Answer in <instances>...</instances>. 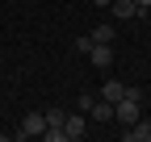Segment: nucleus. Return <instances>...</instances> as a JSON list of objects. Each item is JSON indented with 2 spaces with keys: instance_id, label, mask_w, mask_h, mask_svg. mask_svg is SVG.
<instances>
[{
  "instance_id": "1a4fd4ad",
  "label": "nucleus",
  "mask_w": 151,
  "mask_h": 142,
  "mask_svg": "<svg viewBox=\"0 0 151 142\" xmlns=\"http://www.w3.org/2000/svg\"><path fill=\"white\" fill-rule=\"evenodd\" d=\"M42 117H46V130H63V121H67L63 109H42Z\"/></svg>"
},
{
  "instance_id": "f257e3e1",
  "label": "nucleus",
  "mask_w": 151,
  "mask_h": 142,
  "mask_svg": "<svg viewBox=\"0 0 151 142\" xmlns=\"http://www.w3.org/2000/svg\"><path fill=\"white\" fill-rule=\"evenodd\" d=\"M139 104H143V100H134V96H122L118 104H113V117L122 121V130H126V126H134V121L143 117V109H139Z\"/></svg>"
},
{
  "instance_id": "4468645a",
  "label": "nucleus",
  "mask_w": 151,
  "mask_h": 142,
  "mask_svg": "<svg viewBox=\"0 0 151 142\" xmlns=\"http://www.w3.org/2000/svg\"><path fill=\"white\" fill-rule=\"evenodd\" d=\"M92 4H97V9H109V0H92Z\"/></svg>"
},
{
  "instance_id": "f03ea898",
  "label": "nucleus",
  "mask_w": 151,
  "mask_h": 142,
  "mask_svg": "<svg viewBox=\"0 0 151 142\" xmlns=\"http://www.w3.org/2000/svg\"><path fill=\"white\" fill-rule=\"evenodd\" d=\"M42 130H46V117H42V113H25L21 130H17L13 138H21V142H25V138H42Z\"/></svg>"
},
{
  "instance_id": "7ed1b4c3",
  "label": "nucleus",
  "mask_w": 151,
  "mask_h": 142,
  "mask_svg": "<svg viewBox=\"0 0 151 142\" xmlns=\"http://www.w3.org/2000/svg\"><path fill=\"white\" fill-rule=\"evenodd\" d=\"M63 134H67V142H76V138H84L88 134V126H84V113L76 109V113H67V121H63Z\"/></svg>"
},
{
  "instance_id": "6e6552de",
  "label": "nucleus",
  "mask_w": 151,
  "mask_h": 142,
  "mask_svg": "<svg viewBox=\"0 0 151 142\" xmlns=\"http://www.w3.org/2000/svg\"><path fill=\"white\" fill-rule=\"evenodd\" d=\"M88 113H92V117H97V121H113V104L97 96V100H92V109H88Z\"/></svg>"
},
{
  "instance_id": "423d86ee",
  "label": "nucleus",
  "mask_w": 151,
  "mask_h": 142,
  "mask_svg": "<svg viewBox=\"0 0 151 142\" xmlns=\"http://www.w3.org/2000/svg\"><path fill=\"white\" fill-rule=\"evenodd\" d=\"M97 96H101V100H109V104H118V100L126 96V84H122V80H105Z\"/></svg>"
},
{
  "instance_id": "ddd939ff",
  "label": "nucleus",
  "mask_w": 151,
  "mask_h": 142,
  "mask_svg": "<svg viewBox=\"0 0 151 142\" xmlns=\"http://www.w3.org/2000/svg\"><path fill=\"white\" fill-rule=\"evenodd\" d=\"M134 4H139V13H147V9H151V0H134Z\"/></svg>"
},
{
  "instance_id": "0eeeda50",
  "label": "nucleus",
  "mask_w": 151,
  "mask_h": 142,
  "mask_svg": "<svg viewBox=\"0 0 151 142\" xmlns=\"http://www.w3.org/2000/svg\"><path fill=\"white\" fill-rule=\"evenodd\" d=\"M109 9H113V17H118V21L139 17V4H134V0H109Z\"/></svg>"
},
{
  "instance_id": "20e7f679",
  "label": "nucleus",
  "mask_w": 151,
  "mask_h": 142,
  "mask_svg": "<svg viewBox=\"0 0 151 142\" xmlns=\"http://www.w3.org/2000/svg\"><path fill=\"white\" fill-rule=\"evenodd\" d=\"M122 134H126V142H151V117H139L134 126H126Z\"/></svg>"
},
{
  "instance_id": "9b49d317",
  "label": "nucleus",
  "mask_w": 151,
  "mask_h": 142,
  "mask_svg": "<svg viewBox=\"0 0 151 142\" xmlns=\"http://www.w3.org/2000/svg\"><path fill=\"white\" fill-rule=\"evenodd\" d=\"M92 100H97V92H80V96H76V109L88 113V109H92Z\"/></svg>"
},
{
  "instance_id": "f8f14e48",
  "label": "nucleus",
  "mask_w": 151,
  "mask_h": 142,
  "mask_svg": "<svg viewBox=\"0 0 151 142\" xmlns=\"http://www.w3.org/2000/svg\"><path fill=\"white\" fill-rule=\"evenodd\" d=\"M76 50H80V55H88V50H92V38H88V33H84V38H76Z\"/></svg>"
},
{
  "instance_id": "9d476101",
  "label": "nucleus",
  "mask_w": 151,
  "mask_h": 142,
  "mask_svg": "<svg viewBox=\"0 0 151 142\" xmlns=\"http://www.w3.org/2000/svg\"><path fill=\"white\" fill-rule=\"evenodd\" d=\"M113 33H118L113 25H92V33H88V38H92V42H105V46H109V42H113Z\"/></svg>"
},
{
  "instance_id": "39448f33",
  "label": "nucleus",
  "mask_w": 151,
  "mask_h": 142,
  "mask_svg": "<svg viewBox=\"0 0 151 142\" xmlns=\"http://www.w3.org/2000/svg\"><path fill=\"white\" fill-rule=\"evenodd\" d=\"M88 55H92V67H101V71H109V67H113V50H109L105 42H92Z\"/></svg>"
}]
</instances>
